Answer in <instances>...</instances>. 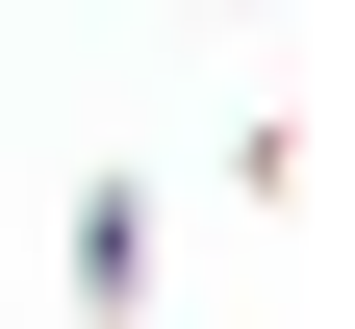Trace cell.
<instances>
[{
  "label": "cell",
  "mask_w": 355,
  "mask_h": 329,
  "mask_svg": "<svg viewBox=\"0 0 355 329\" xmlns=\"http://www.w3.org/2000/svg\"><path fill=\"white\" fill-rule=\"evenodd\" d=\"M51 278H76V329H153V177H127V152L76 177V254Z\"/></svg>",
  "instance_id": "1"
},
{
  "label": "cell",
  "mask_w": 355,
  "mask_h": 329,
  "mask_svg": "<svg viewBox=\"0 0 355 329\" xmlns=\"http://www.w3.org/2000/svg\"><path fill=\"white\" fill-rule=\"evenodd\" d=\"M178 26H254V0H178Z\"/></svg>",
  "instance_id": "2"
}]
</instances>
